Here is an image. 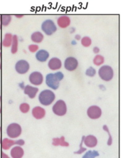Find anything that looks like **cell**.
<instances>
[{"label": "cell", "instance_id": "2", "mask_svg": "<svg viewBox=\"0 0 121 158\" xmlns=\"http://www.w3.org/2000/svg\"><path fill=\"white\" fill-rule=\"evenodd\" d=\"M56 96L54 93L50 89H44L40 92L38 96V100L43 106H48L51 105L54 101Z\"/></svg>", "mask_w": 121, "mask_h": 158}, {"label": "cell", "instance_id": "38", "mask_svg": "<svg viewBox=\"0 0 121 158\" xmlns=\"http://www.w3.org/2000/svg\"><path fill=\"white\" fill-rule=\"evenodd\" d=\"M17 17H19V18H20V17H22L23 15H20V16H18V15H16Z\"/></svg>", "mask_w": 121, "mask_h": 158}, {"label": "cell", "instance_id": "18", "mask_svg": "<svg viewBox=\"0 0 121 158\" xmlns=\"http://www.w3.org/2000/svg\"><path fill=\"white\" fill-rule=\"evenodd\" d=\"M24 151L22 147L15 146L10 151V156L12 158H22L23 156Z\"/></svg>", "mask_w": 121, "mask_h": 158}, {"label": "cell", "instance_id": "14", "mask_svg": "<svg viewBox=\"0 0 121 158\" xmlns=\"http://www.w3.org/2000/svg\"><path fill=\"white\" fill-rule=\"evenodd\" d=\"M38 88L35 86H32L31 85H27L24 88V94H27L30 99H33L38 92Z\"/></svg>", "mask_w": 121, "mask_h": 158}, {"label": "cell", "instance_id": "33", "mask_svg": "<svg viewBox=\"0 0 121 158\" xmlns=\"http://www.w3.org/2000/svg\"><path fill=\"white\" fill-rule=\"evenodd\" d=\"M2 158H9V157L6 154H5L4 152H2Z\"/></svg>", "mask_w": 121, "mask_h": 158}, {"label": "cell", "instance_id": "9", "mask_svg": "<svg viewBox=\"0 0 121 158\" xmlns=\"http://www.w3.org/2000/svg\"><path fill=\"white\" fill-rule=\"evenodd\" d=\"M15 69L18 73L25 74L29 70L30 64L27 60L24 59H21L16 62L15 65Z\"/></svg>", "mask_w": 121, "mask_h": 158}, {"label": "cell", "instance_id": "32", "mask_svg": "<svg viewBox=\"0 0 121 158\" xmlns=\"http://www.w3.org/2000/svg\"><path fill=\"white\" fill-rule=\"evenodd\" d=\"M99 48L97 46H95L93 48V52L95 53L96 54H98L99 52Z\"/></svg>", "mask_w": 121, "mask_h": 158}, {"label": "cell", "instance_id": "23", "mask_svg": "<svg viewBox=\"0 0 121 158\" xmlns=\"http://www.w3.org/2000/svg\"><path fill=\"white\" fill-rule=\"evenodd\" d=\"M0 19L2 27H6L10 23L12 17L10 15H0Z\"/></svg>", "mask_w": 121, "mask_h": 158}, {"label": "cell", "instance_id": "11", "mask_svg": "<svg viewBox=\"0 0 121 158\" xmlns=\"http://www.w3.org/2000/svg\"><path fill=\"white\" fill-rule=\"evenodd\" d=\"M25 144V142L23 139H19L17 141H14L12 139H10L9 138H4L1 141V146L2 149L8 150L14 144H18L19 146H22Z\"/></svg>", "mask_w": 121, "mask_h": 158}, {"label": "cell", "instance_id": "37", "mask_svg": "<svg viewBox=\"0 0 121 158\" xmlns=\"http://www.w3.org/2000/svg\"><path fill=\"white\" fill-rule=\"evenodd\" d=\"M1 127H0V143H1Z\"/></svg>", "mask_w": 121, "mask_h": 158}, {"label": "cell", "instance_id": "7", "mask_svg": "<svg viewBox=\"0 0 121 158\" xmlns=\"http://www.w3.org/2000/svg\"><path fill=\"white\" fill-rule=\"evenodd\" d=\"M86 114L90 118L96 120L101 117L102 115V110L100 107L96 105H93L88 108Z\"/></svg>", "mask_w": 121, "mask_h": 158}, {"label": "cell", "instance_id": "31", "mask_svg": "<svg viewBox=\"0 0 121 158\" xmlns=\"http://www.w3.org/2000/svg\"><path fill=\"white\" fill-rule=\"evenodd\" d=\"M84 137H85V136H83V137H82L81 143V144H80V148L79 149L78 151H77V152H75V154H81V153L85 151H86V148H83V147H82V144H83V142Z\"/></svg>", "mask_w": 121, "mask_h": 158}, {"label": "cell", "instance_id": "16", "mask_svg": "<svg viewBox=\"0 0 121 158\" xmlns=\"http://www.w3.org/2000/svg\"><path fill=\"white\" fill-rule=\"evenodd\" d=\"M49 57V53L45 49H40L36 52L35 54V57L36 60L41 62H46L48 59Z\"/></svg>", "mask_w": 121, "mask_h": 158}, {"label": "cell", "instance_id": "25", "mask_svg": "<svg viewBox=\"0 0 121 158\" xmlns=\"http://www.w3.org/2000/svg\"><path fill=\"white\" fill-rule=\"evenodd\" d=\"M91 43H92V40H91V38L89 36H85L81 38V44L83 46H84L85 48L90 46Z\"/></svg>", "mask_w": 121, "mask_h": 158}, {"label": "cell", "instance_id": "12", "mask_svg": "<svg viewBox=\"0 0 121 158\" xmlns=\"http://www.w3.org/2000/svg\"><path fill=\"white\" fill-rule=\"evenodd\" d=\"M31 114L35 118L40 120L45 117L46 110L41 106H35L31 110Z\"/></svg>", "mask_w": 121, "mask_h": 158}, {"label": "cell", "instance_id": "3", "mask_svg": "<svg viewBox=\"0 0 121 158\" xmlns=\"http://www.w3.org/2000/svg\"><path fill=\"white\" fill-rule=\"evenodd\" d=\"M98 75L102 80L109 81L114 77V70L111 66L104 65L99 68L98 70Z\"/></svg>", "mask_w": 121, "mask_h": 158}, {"label": "cell", "instance_id": "8", "mask_svg": "<svg viewBox=\"0 0 121 158\" xmlns=\"http://www.w3.org/2000/svg\"><path fill=\"white\" fill-rule=\"evenodd\" d=\"M43 74L38 71L31 72L28 77L30 83L35 86L41 85L43 82Z\"/></svg>", "mask_w": 121, "mask_h": 158}, {"label": "cell", "instance_id": "24", "mask_svg": "<svg viewBox=\"0 0 121 158\" xmlns=\"http://www.w3.org/2000/svg\"><path fill=\"white\" fill-rule=\"evenodd\" d=\"M93 62L96 66L101 65L104 62V57L101 54H96L93 58Z\"/></svg>", "mask_w": 121, "mask_h": 158}, {"label": "cell", "instance_id": "17", "mask_svg": "<svg viewBox=\"0 0 121 158\" xmlns=\"http://www.w3.org/2000/svg\"><path fill=\"white\" fill-rule=\"evenodd\" d=\"M83 141L85 146L88 148H94L97 145L98 143V139L96 137L91 135L85 136Z\"/></svg>", "mask_w": 121, "mask_h": 158}, {"label": "cell", "instance_id": "19", "mask_svg": "<svg viewBox=\"0 0 121 158\" xmlns=\"http://www.w3.org/2000/svg\"><path fill=\"white\" fill-rule=\"evenodd\" d=\"M31 40L35 43H40L43 41L44 39L43 34L39 31H36L33 32L31 35Z\"/></svg>", "mask_w": 121, "mask_h": 158}, {"label": "cell", "instance_id": "20", "mask_svg": "<svg viewBox=\"0 0 121 158\" xmlns=\"http://www.w3.org/2000/svg\"><path fill=\"white\" fill-rule=\"evenodd\" d=\"M12 37H13V35L11 33H6L2 41V43H1L2 45L6 48L10 47V46H11L12 44Z\"/></svg>", "mask_w": 121, "mask_h": 158}, {"label": "cell", "instance_id": "1", "mask_svg": "<svg viewBox=\"0 0 121 158\" xmlns=\"http://www.w3.org/2000/svg\"><path fill=\"white\" fill-rule=\"evenodd\" d=\"M64 74L61 72H57L54 73H50L46 75L45 82L50 88L56 90L59 86V82L63 79Z\"/></svg>", "mask_w": 121, "mask_h": 158}, {"label": "cell", "instance_id": "30", "mask_svg": "<svg viewBox=\"0 0 121 158\" xmlns=\"http://www.w3.org/2000/svg\"><path fill=\"white\" fill-rule=\"evenodd\" d=\"M28 50L30 52H37L39 49V46L37 44H30L28 47Z\"/></svg>", "mask_w": 121, "mask_h": 158}, {"label": "cell", "instance_id": "29", "mask_svg": "<svg viewBox=\"0 0 121 158\" xmlns=\"http://www.w3.org/2000/svg\"><path fill=\"white\" fill-rule=\"evenodd\" d=\"M102 128H103V130H105V131L108 133V135H109V139H108V141H107V144H108L109 146H110V145H111V144H112V136H111V133H110V132H109V128H108V127H107V126L106 125H103Z\"/></svg>", "mask_w": 121, "mask_h": 158}, {"label": "cell", "instance_id": "40", "mask_svg": "<svg viewBox=\"0 0 121 158\" xmlns=\"http://www.w3.org/2000/svg\"><path fill=\"white\" fill-rule=\"evenodd\" d=\"M1 46H2V44L0 43V50L1 49Z\"/></svg>", "mask_w": 121, "mask_h": 158}, {"label": "cell", "instance_id": "13", "mask_svg": "<svg viewBox=\"0 0 121 158\" xmlns=\"http://www.w3.org/2000/svg\"><path fill=\"white\" fill-rule=\"evenodd\" d=\"M48 66L51 70H57L61 68L62 62L58 57H52L49 59L48 63Z\"/></svg>", "mask_w": 121, "mask_h": 158}, {"label": "cell", "instance_id": "10", "mask_svg": "<svg viewBox=\"0 0 121 158\" xmlns=\"http://www.w3.org/2000/svg\"><path fill=\"white\" fill-rule=\"evenodd\" d=\"M78 65L77 59L74 57H68L64 61V68L68 71H74Z\"/></svg>", "mask_w": 121, "mask_h": 158}, {"label": "cell", "instance_id": "35", "mask_svg": "<svg viewBox=\"0 0 121 158\" xmlns=\"http://www.w3.org/2000/svg\"><path fill=\"white\" fill-rule=\"evenodd\" d=\"M2 112V109H1V96H0V114Z\"/></svg>", "mask_w": 121, "mask_h": 158}, {"label": "cell", "instance_id": "28", "mask_svg": "<svg viewBox=\"0 0 121 158\" xmlns=\"http://www.w3.org/2000/svg\"><path fill=\"white\" fill-rule=\"evenodd\" d=\"M96 71L95 69L91 66L89 68H88L85 71V75L90 77H94L96 75Z\"/></svg>", "mask_w": 121, "mask_h": 158}, {"label": "cell", "instance_id": "15", "mask_svg": "<svg viewBox=\"0 0 121 158\" xmlns=\"http://www.w3.org/2000/svg\"><path fill=\"white\" fill-rule=\"evenodd\" d=\"M58 26L61 28H65L70 24V19L67 15H61L57 20Z\"/></svg>", "mask_w": 121, "mask_h": 158}, {"label": "cell", "instance_id": "4", "mask_svg": "<svg viewBox=\"0 0 121 158\" xmlns=\"http://www.w3.org/2000/svg\"><path fill=\"white\" fill-rule=\"evenodd\" d=\"M52 110L57 116H64L66 114L67 107L66 103L62 99L57 100L52 106Z\"/></svg>", "mask_w": 121, "mask_h": 158}, {"label": "cell", "instance_id": "22", "mask_svg": "<svg viewBox=\"0 0 121 158\" xmlns=\"http://www.w3.org/2000/svg\"><path fill=\"white\" fill-rule=\"evenodd\" d=\"M18 44H19V39L18 36L16 35H14L12 37V42L11 44V53L15 54L18 51Z\"/></svg>", "mask_w": 121, "mask_h": 158}, {"label": "cell", "instance_id": "26", "mask_svg": "<svg viewBox=\"0 0 121 158\" xmlns=\"http://www.w3.org/2000/svg\"><path fill=\"white\" fill-rule=\"evenodd\" d=\"M30 106L28 104L26 103V102H23V103H22L20 106H19V109H20V111L23 113V114H27L29 112L30 110Z\"/></svg>", "mask_w": 121, "mask_h": 158}, {"label": "cell", "instance_id": "36", "mask_svg": "<svg viewBox=\"0 0 121 158\" xmlns=\"http://www.w3.org/2000/svg\"><path fill=\"white\" fill-rule=\"evenodd\" d=\"M1 52H0V69H1Z\"/></svg>", "mask_w": 121, "mask_h": 158}, {"label": "cell", "instance_id": "21", "mask_svg": "<svg viewBox=\"0 0 121 158\" xmlns=\"http://www.w3.org/2000/svg\"><path fill=\"white\" fill-rule=\"evenodd\" d=\"M52 145L54 146H69V144L65 141L64 136H61L60 138H55L52 139Z\"/></svg>", "mask_w": 121, "mask_h": 158}, {"label": "cell", "instance_id": "27", "mask_svg": "<svg viewBox=\"0 0 121 158\" xmlns=\"http://www.w3.org/2000/svg\"><path fill=\"white\" fill-rule=\"evenodd\" d=\"M99 156V153L96 151H88L82 158H95Z\"/></svg>", "mask_w": 121, "mask_h": 158}, {"label": "cell", "instance_id": "6", "mask_svg": "<svg viewBox=\"0 0 121 158\" xmlns=\"http://www.w3.org/2000/svg\"><path fill=\"white\" fill-rule=\"evenodd\" d=\"M6 132L7 136L10 138H16L22 133L21 126L17 123H12L7 126Z\"/></svg>", "mask_w": 121, "mask_h": 158}, {"label": "cell", "instance_id": "39", "mask_svg": "<svg viewBox=\"0 0 121 158\" xmlns=\"http://www.w3.org/2000/svg\"><path fill=\"white\" fill-rule=\"evenodd\" d=\"M2 28V25H1V19H0V29Z\"/></svg>", "mask_w": 121, "mask_h": 158}, {"label": "cell", "instance_id": "5", "mask_svg": "<svg viewBox=\"0 0 121 158\" xmlns=\"http://www.w3.org/2000/svg\"><path fill=\"white\" fill-rule=\"evenodd\" d=\"M42 31L48 36H51L57 30V27L53 20L47 19L43 22L41 26Z\"/></svg>", "mask_w": 121, "mask_h": 158}, {"label": "cell", "instance_id": "34", "mask_svg": "<svg viewBox=\"0 0 121 158\" xmlns=\"http://www.w3.org/2000/svg\"><path fill=\"white\" fill-rule=\"evenodd\" d=\"M75 38L77 40H81V36H80V35H75Z\"/></svg>", "mask_w": 121, "mask_h": 158}]
</instances>
